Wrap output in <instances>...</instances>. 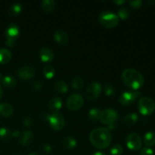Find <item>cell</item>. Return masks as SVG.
Masks as SVG:
<instances>
[{
    "label": "cell",
    "instance_id": "cell-39",
    "mask_svg": "<svg viewBox=\"0 0 155 155\" xmlns=\"http://www.w3.org/2000/svg\"><path fill=\"white\" fill-rule=\"evenodd\" d=\"M20 135H21V132L18 131V130H15L14 132H12V136L16 138H19Z\"/></svg>",
    "mask_w": 155,
    "mask_h": 155
},
{
    "label": "cell",
    "instance_id": "cell-44",
    "mask_svg": "<svg viewBox=\"0 0 155 155\" xmlns=\"http://www.w3.org/2000/svg\"><path fill=\"white\" fill-rule=\"evenodd\" d=\"M2 95H3V91H2V86H0V99H1L2 97Z\"/></svg>",
    "mask_w": 155,
    "mask_h": 155
},
{
    "label": "cell",
    "instance_id": "cell-15",
    "mask_svg": "<svg viewBox=\"0 0 155 155\" xmlns=\"http://www.w3.org/2000/svg\"><path fill=\"white\" fill-rule=\"evenodd\" d=\"M62 107V100L59 97H53L48 102V108L53 113L58 111Z\"/></svg>",
    "mask_w": 155,
    "mask_h": 155
},
{
    "label": "cell",
    "instance_id": "cell-38",
    "mask_svg": "<svg viewBox=\"0 0 155 155\" xmlns=\"http://www.w3.org/2000/svg\"><path fill=\"white\" fill-rule=\"evenodd\" d=\"M15 39H11V38H6L5 44L7 46H9V47L13 46L14 44H15Z\"/></svg>",
    "mask_w": 155,
    "mask_h": 155
},
{
    "label": "cell",
    "instance_id": "cell-33",
    "mask_svg": "<svg viewBox=\"0 0 155 155\" xmlns=\"http://www.w3.org/2000/svg\"><path fill=\"white\" fill-rule=\"evenodd\" d=\"M129 4L134 8H139L142 6V0H130Z\"/></svg>",
    "mask_w": 155,
    "mask_h": 155
},
{
    "label": "cell",
    "instance_id": "cell-24",
    "mask_svg": "<svg viewBox=\"0 0 155 155\" xmlns=\"http://www.w3.org/2000/svg\"><path fill=\"white\" fill-rule=\"evenodd\" d=\"M77 140L71 136H67L63 139V145L68 149H73L77 146Z\"/></svg>",
    "mask_w": 155,
    "mask_h": 155
},
{
    "label": "cell",
    "instance_id": "cell-23",
    "mask_svg": "<svg viewBox=\"0 0 155 155\" xmlns=\"http://www.w3.org/2000/svg\"><path fill=\"white\" fill-rule=\"evenodd\" d=\"M41 7L45 12H51L54 10L55 7V1L54 0H43L41 2Z\"/></svg>",
    "mask_w": 155,
    "mask_h": 155
},
{
    "label": "cell",
    "instance_id": "cell-22",
    "mask_svg": "<svg viewBox=\"0 0 155 155\" xmlns=\"http://www.w3.org/2000/svg\"><path fill=\"white\" fill-rule=\"evenodd\" d=\"M101 114V110L99 108H98V107H93L88 113V116H89V120L92 121L100 120Z\"/></svg>",
    "mask_w": 155,
    "mask_h": 155
},
{
    "label": "cell",
    "instance_id": "cell-8",
    "mask_svg": "<svg viewBox=\"0 0 155 155\" xmlns=\"http://www.w3.org/2000/svg\"><path fill=\"white\" fill-rule=\"evenodd\" d=\"M142 95L140 92L136 90H132V91H127L121 94V95L119 98V101L121 104L123 105L128 106L133 104L136 98H139L140 95Z\"/></svg>",
    "mask_w": 155,
    "mask_h": 155
},
{
    "label": "cell",
    "instance_id": "cell-11",
    "mask_svg": "<svg viewBox=\"0 0 155 155\" xmlns=\"http://www.w3.org/2000/svg\"><path fill=\"white\" fill-rule=\"evenodd\" d=\"M36 75V70L30 66H24L18 71V76L21 80H27Z\"/></svg>",
    "mask_w": 155,
    "mask_h": 155
},
{
    "label": "cell",
    "instance_id": "cell-40",
    "mask_svg": "<svg viewBox=\"0 0 155 155\" xmlns=\"http://www.w3.org/2000/svg\"><path fill=\"white\" fill-rule=\"evenodd\" d=\"M49 115H50V114H48L44 113L42 115V120H43L44 121L48 120V117H49Z\"/></svg>",
    "mask_w": 155,
    "mask_h": 155
},
{
    "label": "cell",
    "instance_id": "cell-9",
    "mask_svg": "<svg viewBox=\"0 0 155 155\" xmlns=\"http://www.w3.org/2000/svg\"><path fill=\"white\" fill-rule=\"evenodd\" d=\"M48 123L51 128L54 130H61L65 125V119L61 114L56 112L49 115Z\"/></svg>",
    "mask_w": 155,
    "mask_h": 155
},
{
    "label": "cell",
    "instance_id": "cell-41",
    "mask_svg": "<svg viewBox=\"0 0 155 155\" xmlns=\"http://www.w3.org/2000/svg\"><path fill=\"white\" fill-rule=\"evenodd\" d=\"M114 2L116 3V4L117 5H123L124 3L126 2L125 0H115V1H114Z\"/></svg>",
    "mask_w": 155,
    "mask_h": 155
},
{
    "label": "cell",
    "instance_id": "cell-2",
    "mask_svg": "<svg viewBox=\"0 0 155 155\" xmlns=\"http://www.w3.org/2000/svg\"><path fill=\"white\" fill-rule=\"evenodd\" d=\"M121 79L124 84L133 90H138L144 85V77L137 70L127 68L123 71Z\"/></svg>",
    "mask_w": 155,
    "mask_h": 155
},
{
    "label": "cell",
    "instance_id": "cell-6",
    "mask_svg": "<svg viewBox=\"0 0 155 155\" xmlns=\"http://www.w3.org/2000/svg\"><path fill=\"white\" fill-rule=\"evenodd\" d=\"M84 103L83 96L80 94L74 93L68 97L66 101V105L69 110H77L81 108Z\"/></svg>",
    "mask_w": 155,
    "mask_h": 155
},
{
    "label": "cell",
    "instance_id": "cell-14",
    "mask_svg": "<svg viewBox=\"0 0 155 155\" xmlns=\"http://www.w3.org/2000/svg\"><path fill=\"white\" fill-rule=\"evenodd\" d=\"M20 29L18 26L15 24H10L5 30V35L7 38L16 39L19 36Z\"/></svg>",
    "mask_w": 155,
    "mask_h": 155
},
{
    "label": "cell",
    "instance_id": "cell-25",
    "mask_svg": "<svg viewBox=\"0 0 155 155\" xmlns=\"http://www.w3.org/2000/svg\"><path fill=\"white\" fill-rule=\"evenodd\" d=\"M54 89L60 93H66L68 91V86L66 82L63 80H58L54 83Z\"/></svg>",
    "mask_w": 155,
    "mask_h": 155
},
{
    "label": "cell",
    "instance_id": "cell-26",
    "mask_svg": "<svg viewBox=\"0 0 155 155\" xmlns=\"http://www.w3.org/2000/svg\"><path fill=\"white\" fill-rule=\"evenodd\" d=\"M12 136V132L9 129L5 128V127H2L0 128V139L2 140H10Z\"/></svg>",
    "mask_w": 155,
    "mask_h": 155
},
{
    "label": "cell",
    "instance_id": "cell-35",
    "mask_svg": "<svg viewBox=\"0 0 155 155\" xmlns=\"http://www.w3.org/2000/svg\"><path fill=\"white\" fill-rule=\"evenodd\" d=\"M23 124H24V127H30L32 124H33V118L30 116L26 117L24 119V120H23Z\"/></svg>",
    "mask_w": 155,
    "mask_h": 155
},
{
    "label": "cell",
    "instance_id": "cell-34",
    "mask_svg": "<svg viewBox=\"0 0 155 155\" xmlns=\"http://www.w3.org/2000/svg\"><path fill=\"white\" fill-rule=\"evenodd\" d=\"M140 155H154V151L149 147H145L141 149Z\"/></svg>",
    "mask_w": 155,
    "mask_h": 155
},
{
    "label": "cell",
    "instance_id": "cell-17",
    "mask_svg": "<svg viewBox=\"0 0 155 155\" xmlns=\"http://www.w3.org/2000/svg\"><path fill=\"white\" fill-rule=\"evenodd\" d=\"M14 108L12 104L7 102L0 103V115L8 117L12 116Z\"/></svg>",
    "mask_w": 155,
    "mask_h": 155
},
{
    "label": "cell",
    "instance_id": "cell-43",
    "mask_svg": "<svg viewBox=\"0 0 155 155\" xmlns=\"http://www.w3.org/2000/svg\"><path fill=\"white\" fill-rule=\"evenodd\" d=\"M27 155H39V153L37 152V151H31L30 153H29V154Z\"/></svg>",
    "mask_w": 155,
    "mask_h": 155
},
{
    "label": "cell",
    "instance_id": "cell-19",
    "mask_svg": "<svg viewBox=\"0 0 155 155\" xmlns=\"http://www.w3.org/2000/svg\"><path fill=\"white\" fill-rule=\"evenodd\" d=\"M144 144L146 147H151L155 145V133L153 131H149L146 133L143 138Z\"/></svg>",
    "mask_w": 155,
    "mask_h": 155
},
{
    "label": "cell",
    "instance_id": "cell-31",
    "mask_svg": "<svg viewBox=\"0 0 155 155\" xmlns=\"http://www.w3.org/2000/svg\"><path fill=\"white\" fill-rule=\"evenodd\" d=\"M124 152V148L120 144H115L111 147L110 153L111 155H121Z\"/></svg>",
    "mask_w": 155,
    "mask_h": 155
},
{
    "label": "cell",
    "instance_id": "cell-27",
    "mask_svg": "<svg viewBox=\"0 0 155 155\" xmlns=\"http://www.w3.org/2000/svg\"><path fill=\"white\" fill-rule=\"evenodd\" d=\"M21 10H22V5L19 2H15L11 5L10 8H9V12L12 16H17L21 13Z\"/></svg>",
    "mask_w": 155,
    "mask_h": 155
},
{
    "label": "cell",
    "instance_id": "cell-12",
    "mask_svg": "<svg viewBox=\"0 0 155 155\" xmlns=\"http://www.w3.org/2000/svg\"><path fill=\"white\" fill-rule=\"evenodd\" d=\"M33 134L31 131L26 130V131L21 133L18 140H19L20 144L23 146H28L33 142Z\"/></svg>",
    "mask_w": 155,
    "mask_h": 155
},
{
    "label": "cell",
    "instance_id": "cell-5",
    "mask_svg": "<svg viewBox=\"0 0 155 155\" xmlns=\"http://www.w3.org/2000/svg\"><path fill=\"white\" fill-rule=\"evenodd\" d=\"M118 120V113L113 108H106L101 110L100 121L107 126L117 124Z\"/></svg>",
    "mask_w": 155,
    "mask_h": 155
},
{
    "label": "cell",
    "instance_id": "cell-32",
    "mask_svg": "<svg viewBox=\"0 0 155 155\" xmlns=\"http://www.w3.org/2000/svg\"><path fill=\"white\" fill-rule=\"evenodd\" d=\"M104 92L107 96H113L115 95V88L112 85L107 84L104 86Z\"/></svg>",
    "mask_w": 155,
    "mask_h": 155
},
{
    "label": "cell",
    "instance_id": "cell-3",
    "mask_svg": "<svg viewBox=\"0 0 155 155\" xmlns=\"http://www.w3.org/2000/svg\"><path fill=\"white\" fill-rule=\"evenodd\" d=\"M138 109L144 116H148L155 110V101L148 96L142 97L138 102Z\"/></svg>",
    "mask_w": 155,
    "mask_h": 155
},
{
    "label": "cell",
    "instance_id": "cell-18",
    "mask_svg": "<svg viewBox=\"0 0 155 155\" xmlns=\"http://www.w3.org/2000/svg\"><path fill=\"white\" fill-rule=\"evenodd\" d=\"M2 83L3 86L7 88H14L18 84V81L15 77L8 75L3 77L2 80Z\"/></svg>",
    "mask_w": 155,
    "mask_h": 155
},
{
    "label": "cell",
    "instance_id": "cell-20",
    "mask_svg": "<svg viewBox=\"0 0 155 155\" xmlns=\"http://www.w3.org/2000/svg\"><path fill=\"white\" fill-rule=\"evenodd\" d=\"M138 120H139V116H138L137 114L132 113L127 114L124 117V121L126 125L128 126V127H132L137 123Z\"/></svg>",
    "mask_w": 155,
    "mask_h": 155
},
{
    "label": "cell",
    "instance_id": "cell-10",
    "mask_svg": "<svg viewBox=\"0 0 155 155\" xmlns=\"http://www.w3.org/2000/svg\"><path fill=\"white\" fill-rule=\"evenodd\" d=\"M101 92V85L98 82H92L88 85L86 89V96L88 99H96Z\"/></svg>",
    "mask_w": 155,
    "mask_h": 155
},
{
    "label": "cell",
    "instance_id": "cell-37",
    "mask_svg": "<svg viewBox=\"0 0 155 155\" xmlns=\"http://www.w3.org/2000/svg\"><path fill=\"white\" fill-rule=\"evenodd\" d=\"M33 87L36 91L40 90L42 87V83L40 81H39V80H36V81L33 82Z\"/></svg>",
    "mask_w": 155,
    "mask_h": 155
},
{
    "label": "cell",
    "instance_id": "cell-4",
    "mask_svg": "<svg viewBox=\"0 0 155 155\" xmlns=\"http://www.w3.org/2000/svg\"><path fill=\"white\" fill-rule=\"evenodd\" d=\"M99 21L104 27L107 28H113L117 25L119 18L114 12L110 11H104L99 15Z\"/></svg>",
    "mask_w": 155,
    "mask_h": 155
},
{
    "label": "cell",
    "instance_id": "cell-16",
    "mask_svg": "<svg viewBox=\"0 0 155 155\" xmlns=\"http://www.w3.org/2000/svg\"><path fill=\"white\" fill-rule=\"evenodd\" d=\"M54 38L56 42L61 45H66L68 42V34L62 30H56L54 33Z\"/></svg>",
    "mask_w": 155,
    "mask_h": 155
},
{
    "label": "cell",
    "instance_id": "cell-29",
    "mask_svg": "<svg viewBox=\"0 0 155 155\" xmlns=\"http://www.w3.org/2000/svg\"><path fill=\"white\" fill-rule=\"evenodd\" d=\"M118 18L122 20H127L130 16V11L126 7H120L118 9Z\"/></svg>",
    "mask_w": 155,
    "mask_h": 155
},
{
    "label": "cell",
    "instance_id": "cell-13",
    "mask_svg": "<svg viewBox=\"0 0 155 155\" xmlns=\"http://www.w3.org/2000/svg\"><path fill=\"white\" fill-rule=\"evenodd\" d=\"M39 57L44 62H50L54 59V52L51 48L43 47L39 50Z\"/></svg>",
    "mask_w": 155,
    "mask_h": 155
},
{
    "label": "cell",
    "instance_id": "cell-30",
    "mask_svg": "<svg viewBox=\"0 0 155 155\" xmlns=\"http://www.w3.org/2000/svg\"><path fill=\"white\" fill-rule=\"evenodd\" d=\"M55 71H54V68L51 65H46L43 68V74L47 79H51L54 77Z\"/></svg>",
    "mask_w": 155,
    "mask_h": 155
},
{
    "label": "cell",
    "instance_id": "cell-36",
    "mask_svg": "<svg viewBox=\"0 0 155 155\" xmlns=\"http://www.w3.org/2000/svg\"><path fill=\"white\" fill-rule=\"evenodd\" d=\"M42 151L45 154H49L51 151V146L49 144H44L42 146Z\"/></svg>",
    "mask_w": 155,
    "mask_h": 155
},
{
    "label": "cell",
    "instance_id": "cell-7",
    "mask_svg": "<svg viewBox=\"0 0 155 155\" xmlns=\"http://www.w3.org/2000/svg\"><path fill=\"white\" fill-rule=\"evenodd\" d=\"M126 143L129 149L132 151H138L142 146V138L136 133H130L126 139Z\"/></svg>",
    "mask_w": 155,
    "mask_h": 155
},
{
    "label": "cell",
    "instance_id": "cell-21",
    "mask_svg": "<svg viewBox=\"0 0 155 155\" xmlns=\"http://www.w3.org/2000/svg\"><path fill=\"white\" fill-rule=\"evenodd\" d=\"M12 58V52L7 48H0V64H6Z\"/></svg>",
    "mask_w": 155,
    "mask_h": 155
},
{
    "label": "cell",
    "instance_id": "cell-28",
    "mask_svg": "<svg viewBox=\"0 0 155 155\" xmlns=\"http://www.w3.org/2000/svg\"><path fill=\"white\" fill-rule=\"evenodd\" d=\"M83 85H84V82H83V79L80 77H74L71 81V86L74 89H77V90L81 89L83 87Z\"/></svg>",
    "mask_w": 155,
    "mask_h": 155
},
{
    "label": "cell",
    "instance_id": "cell-45",
    "mask_svg": "<svg viewBox=\"0 0 155 155\" xmlns=\"http://www.w3.org/2000/svg\"><path fill=\"white\" fill-rule=\"evenodd\" d=\"M2 78H3L2 74L1 73H0V82H2Z\"/></svg>",
    "mask_w": 155,
    "mask_h": 155
},
{
    "label": "cell",
    "instance_id": "cell-42",
    "mask_svg": "<svg viewBox=\"0 0 155 155\" xmlns=\"http://www.w3.org/2000/svg\"><path fill=\"white\" fill-rule=\"evenodd\" d=\"M92 155H106L104 152H101V151H97V152H95L94 154Z\"/></svg>",
    "mask_w": 155,
    "mask_h": 155
},
{
    "label": "cell",
    "instance_id": "cell-1",
    "mask_svg": "<svg viewBox=\"0 0 155 155\" xmlns=\"http://www.w3.org/2000/svg\"><path fill=\"white\" fill-rule=\"evenodd\" d=\"M112 136L110 130L105 127L94 129L89 134V141L94 147L98 149H104L110 145Z\"/></svg>",
    "mask_w": 155,
    "mask_h": 155
}]
</instances>
